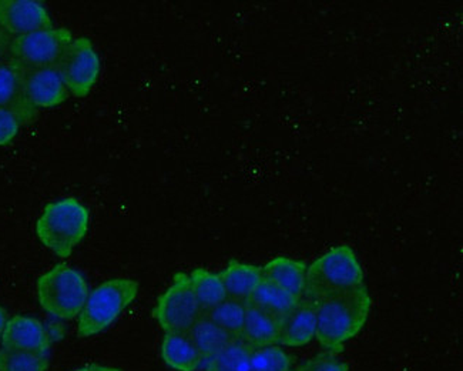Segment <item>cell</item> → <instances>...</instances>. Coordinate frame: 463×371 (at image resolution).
<instances>
[{
  "instance_id": "obj_6",
  "label": "cell",
  "mask_w": 463,
  "mask_h": 371,
  "mask_svg": "<svg viewBox=\"0 0 463 371\" xmlns=\"http://www.w3.org/2000/svg\"><path fill=\"white\" fill-rule=\"evenodd\" d=\"M73 39L66 27L54 26L12 37L9 59L24 69L56 68Z\"/></svg>"
},
{
  "instance_id": "obj_7",
  "label": "cell",
  "mask_w": 463,
  "mask_h": 371,
  "mask_svg": "<svg viewBox=\"0 0 463 371\" xmlns=\"http://www.w3.org/2000/svg\"><path fill=\"white\" fill-rule=\"evenodd\" d=\"M202 313L185 271L173 276V283L158 297L153 309V318L165 333H188Z\"/></svg>"
},
{
  "instance_id": "obj_18",
  "label": "cell",
  "mask_w": 463,
  "mask_h": 371,
  "mask_svg": "<svg viewBox=\"0 0 463 371\" xmlns=\"http://www.w3.org/2000/svg\"><path fill=\"white\" fill-rule=\"evenodd\" d=\"M187 336L193 341L195 348L200 351V355H202L204 361L217 355L220 350H222L225 346H229L234 340L232 336L222 330L205 313L200 314V318L188 330Z\"/></svg>"
},
{
  "instance_id": "obj_23",
  "label": "cell",
  "mask_w": 463,
  "mask_h": 371,
  "mask_svg": "<svg viewBox=\"0 0 463 371\" xmlns=\"http://www.w3.org/2000/svg\"><path fill=\"white\" fill-rule=\"evenodd\" d=\"M49 355L16 348H0V371H47Z\"/></svg>"
},
{
  "instance_id": "obj_20",
  "label": "cell",
  "mask_w": 463,
  "mask_h": 371,
  "mask_svg": "<svg viewBox=\"0 0 463 371\" xmlns=\"http://www.w3.org/2000/svg\"><path fill=\"white\" fill-rule=\"evenodd\" d=\"M251 348L241 338H234L217 355L204 361V371H251L250 356Z\"/></svg>"
},
{
  "instance_id": "obj_8",
  "label": "cell",
  "mask_w": 463,
  "mask_h": 371,
  "mask_svg": "<svg viewBox=\"0 0 463 371\" xmlns=\"http://www.w3.org/2000/svg\"><path fill=\"white\" fill-rule=\"evenodd\" d=\"M56 68L71 95L88 98L99 81L100 59L90 39L74 37Z\"/></svg>"
},
{
  "instance_id": "obj_26",
  "label": "cell",
  "mask_w": 463,
  "mask_h": 371,
  "mask_svg": "<svg viewBox=\"0 0 463 371\" xmlns=\"http://www.w3.org/2000/svg\"><path fill=\"white\" fill-rule=\"evenodd\" d=\"M21 128L22 123L12 111L0 108V146L9 145Z\"/></svg>"
},
{
  "instance_id": "obj_11",
  "label": "cell",
  "mask_w": 463,
  "mask_h": 371,
  "mask_svg": "<svg viewBox=\"0 0 463 371\" xmlns=\"http://www.w3.org/2000/svg\"><path fill=\"white\" fill-rule=\"evenodd\" d=\"M0 108L12 111L22 126L34 122L37 110L24 95L22 68L12 59L0 62Z\"/></svg>"
},
{
  "instance_id": "obj_16",
  "label": "cell",
  "mask_w": 463,
  "mask_h": 371,
  "mask_svg": "<svg viewBox=\"0 0 463 371\" xmlns=\"http://www.w3.org/2000/svg\"><path fill=\"white\" fill-rule=\"evenodd\" d=\"M220 277L224 284L227 299L239 301L249 300L252 291L264 279L261 267L241 263L239 260H230Z\"/></svg>"
},
{
  "instance_id": "obj_21",
  "label": "cell",
  "mask_w": 463,
  "mask_h": 371,
  "mask_svg": "<svg viewBox=\"0 0 463 371\" xmlns=\"http://www.w3.org/2000/svg\"><path fill=\"white\" fill-rule=\"evenodd\" d=\"M247 301L284 318L298 303V299L282 290L277 284L262 279L261 283L252 291Z\"/></svg>"
},
{
  "instance_id": "obj_4",
  "label": "cell",
  "mask_w": 463,
  "mask_h": 371,
  "mask_svg": "<svg viewBox=\"0 0 463 371\" xmlns=\"http://www.w3.org/2000/svg\"><path fill=\"white\" fill-rule=\"evenodd\" d=\"M140 284L128 277L101 283L89 293L78 318L79 338H88L105 331L115 323L137 297Z\"/></svg>"
},
{
  "instance_id": "obj_24",
  "label": "cell",
  "mask_w": 463,
  "mask_h": 371,
  "mask_svg": "<svg viewBox=\"0 0 463 371\" xmlns=\"http://www.w3.org/2000/svg\"><path fill=\"white\" fill-rule=\"evenodd\" d=\"M291 357L281 346L255 348L250 356L251 371H291Z\"/></svg>"
},
{
  "instance_id": "obj_29",
  "label": "cell",
  "mask_w": 463,
  "mask_h": 371,
  "mask_svg": "<svg viewBox=\"0 0 463 371\" xmlns=\"http://www.w3.org/2000/svg\"><path fill=\"white\" fill-rule=\"evenodd\" d=\"M7 323V313L2 306H0V338H2V334H4L5 326Z\"/></svg>"
},
{
  "instance_id": "obj_12",
  "label": "cell",
  "mask_w": 463,
  "mask_h": 371,
  "mask_svg": "<svg viewBox=\"0 0 463 371\" xmlns=\"http://www.w3.org/2000/svg\"><path fill=\"white\" fill-rule=\"evenodd\" d=\"M316 301L301 297L298 303L282 318L277 345L284 347H302L316 338Z\"/></svg>"
},
{
  "instance_id": "obj_22",
  "label": "cell",
  "mask_w": 463,
  "mask_h": 371,
  "mask_svg": "<svg viewBox=\"0 0 463 371\" xmlns=\"http://www.w3.org/2000/svg\"><path fill=\"white\" fill-rule=\"evenodd\" d=\"M205 314L232 338H241L245 321V301L225 299L217 308L205 311Z\"/></svg>"
},
{
  "instance_id": "obj_15",
  "label": "cell",
  "mask_w": 463,
  "mask_h": 371,
  "mask_svg": "<svg viewBox=\"0 0 463 371\" xmlns=\"http://www.w3.org/2000/svg\"><path fill=\"white\" fill-rule=\"evenodd\" d=\"M307 267L308 264L304 260L289 259L286 256L274 257L261 267L262 277L299 300L306 289Z\"/></svg>"
},
{
  "instance_id": "obj_28",
  "label": "cell",
  "mask_w": 463,
  "mask_h": 371,
  "mask_svg": "<svg viewBox=\"0 0 463 371\" xmlns=\"http://www.w3.org/2000/svg\"><path fill=\"white\" fill-rule=\"evenodd\" d=\"M73 371H123L118 367H109V366H100V365H89L84 366V367L76 368Z\"/></svg>"
},
{
  "instance_id": "obj_1",
  "label": "cell",
  "mask_w": 463,
  "mask_h": 371,
  "mask_svg": "<svg viewBox=\"0 0 463 371\" xmlns=\"http://www.w3.org/2000/svg\"><path fill=\"white\" fill-rule=\"evenodd\" d=\"M316 310L317 341L326 350L339 353L365 326L371 311L370 291L361 284L329 294L316 301Z\"/></svg>"
},
{
  "instance_id": "obj_9",
  "label": "cell",
  "mask_w": 463,
  "mask_h": 371,
  "mask_svg": "<svg viewBox=\"0 0 463 371\" xmlns=\"http://www.w3.org/2000/svg\"><path fill=\"white\" fill-rule=\"evenodd\" d=\"M53 27L51 14L36 0H0V29L11 37Z\"/></svg>"
},
{
  "instance_id": "obj_5",
  "label": "cell",
  "mask_w": 463,
  "mask_h": 371,
  "mask_svg": "<svg viewBox=\"0 0 463 371\" xmlns=\"http://www.w3.org/2000/svg\"><path fill=\"white\" fill-rule=\"evenodd\" d=\"M89 293L83 274L68 264H56L37 281L41 308L59 320L79 318Z\"/></svg>"
},
{
  "instance_id": "obj_2",
  "label": "cell",
  "mask_w": 463,
  "mask_h": 371,
  "mask_svg": "<svg viewBox=\"0 0 463 371\" xmlns=\"http://www.w3.org/2000/svg\"><path fill=\"white\" fill-rule=\"evenodd\" d=\"M90 213L74 197L51 203L36 222L37 239L61 259L71 256L88 234Z\"/></svg>"
},
{
  "instance_id": "obj_3",
  "label": "cell",
  "mask_w": 463,
  "mask_h": 371,
  "mask_svg": "<svg viewBox=\"0 0 463 371\" xmlns=\"http://www.w3.org/2000/svg\"><path fill=\"white\" fill-rule=\"evenodd\" d=\"M365 284V274L355 252L343 244L328 250L307 267L304 296L317 301L329 294Z\"/></svg>"
},
{
  "instance_id": "obj_27",
  "label": "cell",
  "mask_w": 463,
  "mask_h": 371,
  "mask_svg": "<svg viewBox=\"0 0 463 371\" xmlns=\"http://www.w3.org/2000/svg\"><path fill=\"white\" fill-rule=\"evenodd\" d=\"M12 37L0 29V62H4L5 59L9 58V46H11Z\"/></svg>"
},
{
  "instance_id": "obj_19",
  "label": "cell",
  "mask_w": 463,
  "mask_h": 371,
  "mask_svg": "<svg viewBox=\"0 0 463 371\" xmlns=\"http://www.w3.org/2000/svg\"><path fill=\"white\" fill-rule=\"evenodd\" d=\"M188 276L195 300L203 313L217 308L227 299L220 273H213L204 267H197L192 273H188Z\"/></svg>"
},
{
  "instance_id": "obj_13",
  "label": "cell",
  "mask_w": 463,
  "mask_h": 371,
  "mask_svg": "<svg viewBox=\"0 0 463 371\" xmlns=\"http://www.w3.org/2000/svg\"><path fill=\"white\" fill-rule=\"evenodd\" d=\"M0 340L4 347L32 351L39 355H49L51 348V338L43 324L37 319L27 316L7 319Z\"/></svg>"
},
{
  "instance_id": "obj_30",
  "label": "cell",
  "mask_w": 463,
  "mask_h": 371,
  "mask_svg": "<svg viewBox=\"0 0 463 371\" xmlns=\"http://www.w3.org/2000/svg\"><path fill=\"white\" fill-rule=\"evenodd\" d=\"M291 371H294V370H291Z\"/></svg>"
},
{
  "instance_id": "obj_10",
  "label": "cell",
  "mask_w": 463,
  "mask_h": 371,
  "mask_svg": "<svg viewBox=\"0 0 463 371\" xmlns=\"http://www.w3.org/2000/svg\"><path fill=\"white\" fill-rule=\"evenodd\" d=\"M22 81L24 95L36 110L58 108L71 95L58 68H22Z\"/></svg>"
},
{
  "instance_id": "obj_14",
  "label": "cell",
  "mask_w": 463,
  "mask_h": 371,
  "mask_svg": "<svg viewBox=\"0 0 463 371\" xmlns=\"http://www.w3.org/2000/svg\"><path fill=\"white\" fill-rule=\"evenodd\" d=\"M281 316L264 310L255 304L245 301V321L242 328L241 340L251 350L277 345Z\"/></svg>"
},
{
  "instance_id": "obj_17",
  "label": "cell",
  "mask_w": 463,
  "mask_h": 371,
  "mask_svg": "<svg viewBox=\"0 0 463 371\" xmlns=\"http://www.w3.org/2000/svg\"><path fill=\"white\" fill-rule=\"evenodd\" d=\"M162 358L175 371H197L204 365L200 351L193 345L187 333H165Z\"/></svg>"
},
{
  "instance_id": "obj_25",
  "label": "cell",
  "mask_w": 463,
  "mask_h": 371,
  "mask_svg": "<svg viewBox=\"0 0 463 371\" xmlns=\"http://www.w3.org/2000/svg\"><path fill=\"white\" fill-rule=\"evenodd\" d=\"M294 371H348V365L336 353L326 350L304 361Z\"/></svg>"
}]
</instances>
